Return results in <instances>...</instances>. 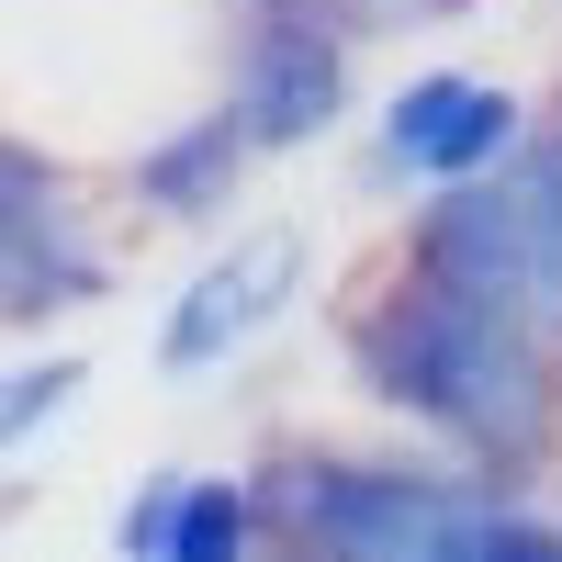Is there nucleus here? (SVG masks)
<instances>
[{
  "label": "nucleus",
  "instance_id": "1",
  "mask_svg": "<svg viewBox=\"0 0 562 562\" xmlns=\"http://www.w3.org/2000/svg\"><path fill=\"white\" fill-rule=\"evenodd\" d=\"M360 383L405 416H428V428H450L495 484H518L551 439V383H540L529 315H495L473 293H450V281H428V270L394 304L360 315Z\"/></svg>",
  "mask_w": 562,
  "mask_h": 562
},
{
  "label": "nucleus",
  "instance_id": "2",
  "mask_svg": "<svg viewBox=\"0 0 562 562\" xmlns=\"http://www.w3.org/2000/svg\"><path fill=\"white\" fill-rule=\"evenodd\" d=\"M248 529H293L360 562H495V551H562L551 518H518V506L450 473H371V461H281L248 495Z\"/></svg>",
  "mask_w": 562,
  "mask_h": 562
},
{
  "label": "nucleus",
  "instance_id": "3",
  "mask_svg": "<svg viewBox=\"0 0 562 562\" xmlns=\"http://www.w3.org/2000/svg\"><path fill=\"white\" fill-rule=\"evenodd\" d=\"M349 102V12L338 0H248V68H237V124L248 147H304Z\"/></svg>",
  "mask_w": 562,
  "mask_h": 562
},
{
  "label": "nucleus",
  "instance_id": "4",
  "mask_svg": "<svg viewBox=\"0 0 562 562\" xmlns=\"http://www.w3.org/2000/svg\"><path fill=\"white\" fill-rule=\"evenodd\" d=\"M57 304H102V248L68 203V169L23 135H0V315L34 326Z\"/></svg>",
  "mask_w": 562,
  "mask_h": 562
},
{
  "label": "nucleus",
  "instance_id": "5",
  "mask_svg": "<svg viewBox=\"0 0 562 562\" xmlns=\"http://www.w3.org/2000/svg\"><path fill=\"white\" fill-rule=\"evenodd\" d=\"M416 270L473 293L495 315H529V214L518 180H450V192L416 214Z\"/></svg>",
  "mask_w": 562,
  "mask_h": 562
},
{
  "label": "nucleus",
  "instance_id": "6",
  "mask_svg": "<svg viewBox=\"0 0 562 562\" xmlns=\"http://www.w3.org/2000/svg\"><path fill=\"white\" fill-rule=\"evenodd\" d=\"M293 270H304V237H237L214 270H192V293L169 304V326H158V360L169 371H214L237 338H259V326L281 315V293H293Z\"/></svg>",
  "mask_w": 562,
  "mask_h": 562
},
{
  "label": "nucleus",
  "instance_id": "7",
  "mask_svg": "<svg viewBox=\"0 0 562 562\" xmlns=\"http://www.w3.org/2000/svg\"><path fill=\"white\" fill-rule=\"evenodd\" d=\"M506 147H518V102L484 90V79H461V68L394 90V113H383V158L394 169H428V180H473Z\"/></svg>",
  "mask_w": 562,
  "mask_h": 562
},
{
  "label": "nucleus",
  "instance_id": "8",
  "mask_svg": "<svg viewBox=\"0 0 562 562\" xmlns=\"http://www.w3.org/2000/svg\"><path fill=\"white\" fill-rule=\"evenodd\" d=\"M237 169H248V124L237 113H192L180 135H158V147L135 158V192H147L169 225H203V214H225Z\"/></svg>",
  "mask_w": 562,
  "mask_h": 562
},
{
  "label": "nucleus",
  "instance_id": "9",
  "mask_svg": "<svg viewBox=\"0 0 562 562\" xmlns=\"http://www.w3.org/2000/svg\"><path fill=\"white\" fill-rule=\"evenodd\" d=\"M237 540H248V484L180 473V518H169V551H158V562H225Z\"/></svg>",
  "mask_w": 562,
  "mask_h": 562
},
{
  "label": "nucleus",
  "instance_id": "10",
  "mask_svg": "<svg viewBox=\"0 0 562 562\" xmlns=\"http://www.w3.org/2000/svg\"><path fill=\"white\" fill-rule=\"evenodd\" d=\"M518 214H529V304L562 315V147L518 169Z\"/></svg>",
  "mask_w": 562,
  "mask_h": 562
},
{
  "label": "nucleus",
  "instance_id": "11",
  "mask_svg": "<svg viewBox=\"0 0 562 562\" xmlns=\"http://www.w3.org/2000/svg\"><path fill=\"white\" fill-rule=\"evenodd\" d=\"M90 383L79 360H34V371H12V383H0V450H23L45 416H68V394Z\"/></svg>",
  "mask_w": 562,
  "mask_h": 562
},
{
  "label": "nucleus",
  "instance_id": "12",
  "mask_svg": "<svg viewBox=\"0 0 562 562\" xmlns=\"http://www.w3.org/2000/svg\"><path fill=\"white\" fill-rule=\"evenodd\" d=\"M169 518H180V473H147V484L124 495L113 540H124V551H169Z\"/></svg>",
  "mask_w": 562,
  "mask_h": 562
}]
</instances>
